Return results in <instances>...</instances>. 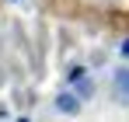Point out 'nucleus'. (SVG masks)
<instances>
[{
	"instance_id": "obj_5",
	"label": "nucleus",
	"mask_w": 129,
	"mask_h": 122,
	"mask_svg": "<svg viewBox=\"0 0 129 122\" xmlns=\"http://www.w3.org/2000/svg\"><path fill=\"white\" fill-rule=\"evenodd\" d=\"M119 52H122V59H129V35L122 39V45H119Z\"/></svg>"
},
{
	"instance_id": "obj_4",
	"label": "nucleus",
	"mask_w": 129,
	"mask_h": 122,
	"mask_svg": "<svg viewBox=\"0 0 129 122\" xmlns=\"http://www.w3.org/2000/svg\"><path fill=\"white\" fill-rule=\"evenodd\" d=\"M87 70L84 66H80V63H77V66H70V70H66V84H73V80H80V77H84Z\"/></svg>"
},
{
	"instance_id": "obj_1",
	"label": "nucleus",
	"mask_w": 129,
	"mask_h": 122,
	"mask_svg": "<svg viewBox=\"0 0 129 122\" xmlns=\"http://www.w3.org/2000/svg\"><path fill=\"white\" fill-rule=\"evenodd\" d=\"M112 94H115V105H129V66H119L112 73Z\"/></svg>"
},
{
	"instance_id": "obj_6",
	"label": "nucleus",
	"mask_w": 129,
	"mask_h": 122,
	"mask_svg": "<svg viewBox=\"0 0 129 122\" xmlns=\"http://www.w3.org/2000/svg\"><path fill=\"white\" fill-rule=\"evenodd\" d=\"M4 4H24V0H4Z\"/></svg>"
},
{
	"instance_id": "obj_3",
	"label": "nucleus",
	"mask_w": 129,
	"mask_h": 122,
	"mask_svg": "<svg viewBox=\"0 0 129 122\" xmlns=\"http://www.w3.org/2000/svg\"><path fill=\"white\" fill-rule=\"evenodd\" d=\"M70 91L77 94V101H91L98 87H94V80H91V77H87V73H84L80 80H73V84H70Z\"/></svg>"
},
{
	"instance_id": "obj_2",
	"label": "nucleus",
	"mask_w": 129,
	"mask_h": 122,
	"mask_svg": "<svg viewBox=\"0 0 129 122\" xmlns=\"http://www.w3.org/2000/svg\"><path fill=\"white\" fill-rule=\"evenodd\" d=\"M52 105H56L59 115H80V108H84V101H77L73 91H59V94L52 98Z\"/></svg>"
},
{
	"instance_id": "obj_7",
	"label": "nucleus",
	"mask_w": 129,
	"mask_h": 122,
	"mask_svg": "<svg viewBox=\"0 0 129 122\" xmlns=\"http://www.w3.org/2000/svg\"><path fill=\"white\" fill-rule=\"evenodd\" d=\"M18 122H31V119H24V115H21V119H18Z\"/></svg>"
}]
</instances>
